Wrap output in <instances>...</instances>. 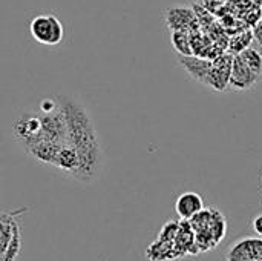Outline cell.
Wrapping results in <instances>:
<instances>
[{
    "instance_id": "6da1fadb",
    "label": "cell",
    "mask_w": 262,
    "mask_h": 261,
    "mask_svg": "<svg viewBox=\"0 0 262 261\" xmlns=\"http://www.w3.org/2000/svg\"><path fill=\"white\" fill-rule=\"evenodd\" d=\"M58 106L66 122V142L78 154L75 180L91 183L97 178L101 166V148L98 132L88 109L75 98L58 95Z\"/></svg>"
},
{
    "instance_id": "7a4b0ae2",
    "label": "cell",
    "mask_w": 262,
    "mask_h": 261,
    "mask_svg": "<svg viewBox=\"0 0 262 261\" xmlns=\"http://www.w3.org/2000/svg\"><path fill=\"white\" fill-rule=\"evenodd\" d=\"M193 232L198 252H206L216 248L226 237L227 222L218 209H201L189 220Z\"/></svg>"
},
{
    "instance_id": "3957f363",
    "label": "cell",
    "mask_w": 262,
    "mask_h": 261,
    "mask_svg": "<svg viewBox=\"0 0 262 261\" xmlns=\"http://www.w3.org/2000/svg\"><path fill=\"white\" fill-rule=\"evenodd\" d=\"M29 31L35 42L46 45V46H55V45L61 43V40L64 37L63 23L54 14L35 15L29 23Z\"/></svg>"
},
{
    "instance_id": "277c9868",
    "label": "cell",
    "mask_w": 262,
    "mask_h": 261,
    "mask_svg": "<svg viewBox=\"0 0 262 261\" xmlns=\"http://www.w3.org/2000/svg\"><path fill=\"white\" fill-rule=\"evenodd\" d=\"M12 132L15 140L26 148L32 142H35L41 132V118L40 114L25 112L21 114L12 125Z\"/></svg>"
},
{
    "instance_id": "5b68a950",
    "label": "cell",
    "mask_w": 262,
    "mask_h": 261,
    "mask_svg": "<svg viewBox=\"0 0 262 261\" xmlns=\"http://www.w3.org/2000/svg\"><path fill=\"white\" fill-rule=\"evenodd\" d=\"M232 62H233V54L230 52H223L215 60H212V68L209 71L206 86L215 91H226L229 88Z\"/></svg>"
},
{
    "instance_id": "8992f818",
    "label": "cell",
    "mask_w": 262,
    "mask_h": 261,
    "mask_svg": "<svg viewBox=\"0 0 262 261\" xmlns=\"http://www.w3.org/2000/svg\"><path fill=\"white\" fill-rule=\"evenodd\" d=\"M164 22L170 31H193L201 28L193 8L187 6H173L166 9Z\"/></svg>"
},
{
    "instance_id": "52a82bcc",
    "label": "cell",
    "mask_w": 262,
    "mask_h": 261,
    "mask_svg": "<svg viewBox=\"0 0 262 261\" xmlns=\"http://www.w3.org/2000/svg\"><path fill=\"white\" fill-rule=\"evenodd\" d=\"M261 78L259 74H256L253 69H250L239 55H233L232 62V71L229 78V86L235 91H247L256 85V82Z\"/></svg>"
},
{
    "instance_id": "ba28073f",
    "label": "cell",
    "mask_w": 262,
    "mask_h": 261,
    "mask_svg": "<svg viewBox=\"0 0 262 261\" xmlns=\"http://www.w3.org/2000/svg\"><path fill=\"white\" fill-rule=\"evenodd\" d=\"M180 65L193 80L206 85L209 71L212 68V60L198 55H180Z\"/></svg>"
},
{
    "instance_id": "9c48e42d",
    "label": "cell",
    "mask_w": 262,
    "mask_h": 261,
    "mask_svg": "<svg viewBox=\"0 0 262 261\" xmlns=\"http://www.w3.org/2000/svg\"><path fill=\"white\" fill-rule=\"evenodd\" d=\"M201 209H204V200L196 192H184L177 198L175 211L181 220H190Z\"/></svg>"
},
{
    "instance_id": "30bf717a",
    "label": "cell",
    "mask_w": 262,
    "mask_h": 261,
    "mask_svg": "<svg viewBox=\"0 0 262 261\" xmlns=\"http://www.w3.org/2000/svg\"><path fill=\"white\" fill-rule=\"evenodd\" d=\"M146 257L149 258V261H170L180 258V255L177 254V251L173 248V243H167V242H161V240L154 242L147 248Z\"/></svg>"
},
{
    "instance_id": "8fae6325",
    "label": "cell",
    "mask_w": 262,
    "mask_h": 261,
    "mask_svg": "<svg viewBox=\"0 0 262 261\" xmlns=\"http://www.w3.org/2000/svg\"><path fill=\"white\" fill-rule=\"evenodd\" d=\"M253 42V34H252V29H241L238 32H235L232 37H229V45H227V51L233 55L236 54H241L244 49L250 48Z\"/></svg>"
},
{
    "instance_id": "7c38bea8",
    "label": "cell",
    "mask_w": 262,
    "mask_h": 261,
    "mask_svg": "<svg viewBox=\"0 0 262 261\" xmlns=\"http://www.w3.org/2000/svg\"><path fill=\"white\" fill-rule=\"evenodd\" d=\"M17 228L18 226L15 225V222L11 215L0 214V261L3 258V255L9 246V242H11Z\"/></svg>"
},
{
    "instance_id": "4fadbf2b",
    "label": "cell",
    "mask_w": 262,
    "mask_h": 261,
    "mask_svg": "<svg viewBox=\"0 0 262 261\" xmlns=\"http://www.w3.org/2000/svg\"><path fill=\"white\" fill-rule=\"evenodd\" d=\"M172 45L180 55H193L189 31H172Z\"/></svg>"
},
{
    "instance_id": "5bb4252c",
    "label": "cell",
    "mask_w": 262,
    "mask_h": 261,
    "mask_svg": "<svg viewBox=\"0 0 262 261\" xmlns=\"http://www.w3.org/2000/svg\"><path fill=\"white\" fill-rule=\"evenodd\" d=\"M236 55H239V57L243 58V62H244L250 69H253L256 74L262 75V54L258 49H255V48H247V49H244L241 54H236Z\"/></svg>"
},
{
    "instance_id": "9a60e30c",
    "label": "cell",
    "mask_w": 262,
    "mask_h": 261,
    "mask_svg": "<svg viewBox=\"0 0 262 261\" xmlns=\"http://www.w3.org/2000/svg\"><path fill=\"white\" fill-rule=\"evenodd\" d=\"M178 229H180V222H167L163 226V229L160 231L158 240L167 242V243H173L175 242V237L178 234Z\"/></svg>"
},
{
    "instance_id": "2e32d148",
    "label": "cell",
    "mask_w": 262,
    "mask_h": 261,
    "mask_svg": "<svg viewBox=\"0 0 262 261\" xmlns=\"http://www.w3.org/2000/svg\"><path fill=\"white\" fill-rule=\"evenodd\" d=\"M40 112L43 114H49L58 109V98L57 97H51V98H43L38 105Z\"/></svg>"
},
{
    "instance_id": "e0dca14e",
    "label": "cell",
    "mask_w": 262,
    "mask_h": 261,
    "mask_svg": "<svg viewBox=\"0 0 262 261\" xmlns=\"http://www.w3.org/2000/svg\"><path fill=\"white\" fill-rule=\"evenodd\" d=\"M252 28H253V29H252L253 40L259 45V48H262V18H259Z\"/></svg>"
},
{
    "instance_id": "ac0fdd59",
    "label": "cell",
    "mask_w": 262,
    "mask_h": 261,
    "mask_svg": "<svg viewBox=\"0 0 262 261\" xmlns=\"http://www.w3.org/2000/svg\"><path fill=\"white\" fill-rule=\"evenodd\" d=\"M252 226H253V231H255L259 237H262V214L261 215H258V217H255Z\"/></svg>"
},
{
    "instance_id": "d6986e66",
    "label": "cell",
    "mask_w": 262,
    "mask_h": 261,
    "mask_svg": "<svg viewBox=\"0 0 262 261\" xmlns=\"http://www.w3.org/2000/svg\"><path fill=\"white\" fill-rule=\"evenodd\" d=\"M252 2H255V5H262V0H252Z\"/></svg>"
},
{
    "instance_id": "ffe728a7",
    "label": "cell",
    "mask_w": 262,
    "mask_h": 261,
    "mask_svg": "<svg viewBox=\"0 0 262 261\" xmlns=\"http://www.w3.org/2000/svg\"><path fill=\"white\" fill-rule=\"evenodd\" d=\"M259 9H261V18H262V5H261V6H259Z\"/></svg>"
},
{
    "instance_id": "44dd1931",
    "label": "cell",
    "mask_w": 262,
    "mask_h": 261,
    "mask_svg": "<svg viewBox=\"0 0 262 261\" xmlns=\"http://www.w3.org/2000/svg\"><path fill=\"white\" fill-rule=\"evenodd\" d=\"M261 185H262V175H261Z\"/></svg>"
}]
</instances>
